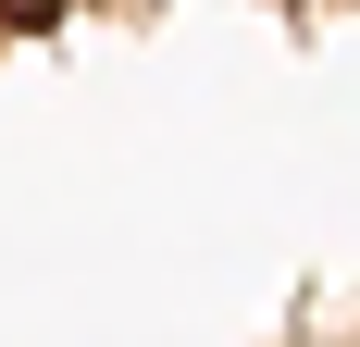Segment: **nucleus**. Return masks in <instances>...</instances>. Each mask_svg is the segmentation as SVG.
Masks as SVG:
<instances>
[]
</instances>
